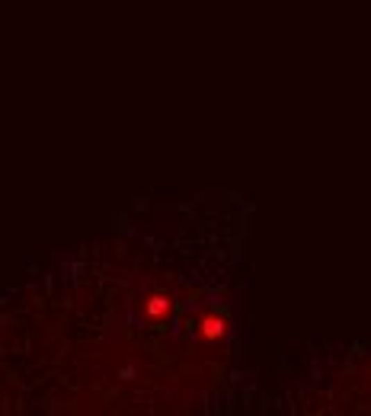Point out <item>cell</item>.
Masks as SVG:
<instances>
[{
	"label": "cell",
	"mask_w": 371,
	"mask_h": 416,
	"mask_svg": "<svg viewBox=\"0 0 371 416\" xmlns=\"http://www.w3.org/2000/svg\"><path fill=\"white\" fill-rule=\"evenodd\" d=\"M170 308H173V301L157 291V295H150V298L144 301V317H148V320H164V317L170 314Z\"/></svg>",
	"instance_id": "obj_2"
},
{
	"label": "cell",
	"mask_w": 371,
	"mask_h": 416,
	"mask_svg": "<svg viewBox=\"0 0 371 416\" xmlns=\"http://www.w3.org/2000/svg\"><path fill=\"white\" fill-rule=\"evenodd\" d=\"M198 336L202 340H221V336H227V320L221 314H205L198 324Z\"/></svg>",
	"instance_id": "obj_1"
}]
</instances>
